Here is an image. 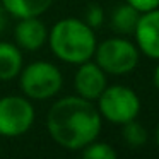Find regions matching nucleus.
Returning a JSON list of instances; mask_svg holds the SVG:
<instances>
[{
  "instance_id": "f257e3e1",
  "label": "nucleus",
  "mask_w": 159,
  "mask_h": 159,
  "mask_svg": "<svg viewBox=\"0 0 159 159\" xmlns=\"http://www.w3.org/2000/svg\"><path fill=\"white\" fill-rule=\"evenodd\" d=\"M103 127L98 106L80 96H65L55 101L46 115L50 137L67 151H80L96 140Z\"/></svg>"
},
{
  "instance_id": "39448f33",
  "label": "nucleus",
  "mask_w": 159,
  "mask_h": 159,
  "mask_svg": "<svg viewBox=\"0 0 159 159\" xmlns=\"http://www.w3.org/2000/svg\"><path fill=\"white\" fill-rule=\"evenodd\" d=\"M139 48L125 38H110L96 46V63L111 75L128 74L139 65Z\"/></svg>"
},
{
  "instance_id": "ddd939ff",
  "label": "nucleus",
  "mask_w": 159,
  "mask_h": 159,
  "mask_svg": "<svg viewBox=\"0 0 159 159\" xmlns=\"http://www.w3.org/2000/svg\"><path fill=\"white\" fill-rule=\"evenodd\" d=\"M121 135H123V140L130 147H142L147 142V130L137 120H130L127 123H123Z\"/></svg>"
},
{
  "instance_id": "9d476101",
  "label": "nucleus",
  "mask_w": 159,
  "mask_h": 159,
  "mask_svg": "<svg viewBox=\"0 0 159 159\" xmlns=\"http://www.w3.org/2000/svg\"><path fill=\"white\" fill-rule=\"evenodd\" d=\"M22 67V50L16 43L0 41V82H11L19 77Z\"/></svg>"
},
{
  "instance_id": "20e7f679",
  "label": "nucleus",
  "mask_w": 159,
  "mask_h": 159,
  "mask_svg": "<svg viewBox=\"0 0 159 159\" xmlns=\"http://www.w3.org/2000/svg\"><path fill=\"white\" fill-rule=\"evenodd\" d=\"M96 101L101 118L115 125H123L130 120H135L140 113V99L137 93L121 84L106 86V89Z\"/></svg>"
},
{
  "instance_id": "f8f14e48",
  "label": "nucleus",
  "mask_w": 159,
  "mask_h": 159,
  "mask_svg": "<svg viewBox=\"0 0 159 159\" xmlns=\"http://www.w3.org/2000/svg\"><path fill=\"white\" fill-rule=\"evenodd\" d=\"M139 17H140V12L137 9H134L130 4H121L111 12V28L118 34H130L137 26Z\"/></svg>"
},
{
  "instance_id": "6ab92c4d",
  "label": "nucleus",
  "mask_w": 159,
  "mask_h": 159,
  "mask_svg": "<svg viewBox=\"0 0 159 159\" xmlns=\"http://www.w3.org/2000/svg\"><path fill=\"white\" fill-rule=\"evenodd\" d=\"M156 145L159 147V123H157V127H156Z\"/></svg>"
},
{
  "instance_id": "6e6552de",
  "label": "nucleus",
  "mask_w": 159,
  "mask_h": 159,
  "mask_svg": "<svg viewBox=\"0 0 159 159\" xmlns=\"http://www.w3.org/2000/svg\"><path fill=\"white\" fill-rule=\"evenodd\" d=\"M134 34L139 52L149 58L159 60V9L140 14Z\"/></svg>"
},
{
  "instance_id": "9b49d317",
  "label": "nucleus",
  "mask_w": 159,
  "mask_h": 159,
  "mask_svg": "<svg viewBox=\"0 0 159 159\" xmlns=\"http://www.w3.org/2000/svg\"><path fill=\"white\" fill-rule=\"evenodd\" d=\"M55 0H0L9 16L16 19L26 17H41L53 5Z\"/></svg>"
},
{
  "instance_id": "f3484780",
  "label": "nucleus",
  "mask_w": 159,
  "mask_h": 159,
  "mask_svg": "<svg viewBox=\"0 0 159 159\" xmlns=\"http://www.w3.org/2000/svg\"><path fill=\"white\" fill-rule=\"evenodd\" d=\"M7 24H9V12L5 11V7L0 4V34L7 29Z\"/></svg>"
},
{
  "instance_id": "0eeeda50",
  "label": "nucleus",
  "mask_w": 159,
  "mask_h": 159,
  "mask_svg": "<svg viewBox=\"0 0 159 159\" xmlns=\"http://www.w3.org/2000/svg\"><path fill=\"white\" fill-rule=\"evenodd\" d=\"M106 72L98 65L96 62H87L79 63V69L74 77V87H75L77 96L84 98L89 101H96L106 89Z\"/></svg>"
},
{
  "instance_id": "f03ea898",
  "label": "nucleus",
  "mask_w": 159,
  "mask_h": 159,
  "mask_svg": "<svg viewBox=\"0 0 159 159\" xmlns=\"http://www.w3.org/2000/svg\"><path fill=\"white\" fill-rule=\"evenodd\" d=\"M48 45L58 60L79 65L94 57L98 41L94 29L84 19L65 17L48 31Z\"/></svg>"
},
{
  "instance_id": "1a4fd4ad",
  "label": "nucleus",
  "mask_w": 159,
  "mask_h": 159,
  "mask_svg": "<svg viewBox=\"0 0 159 159\" xmlns=\"http://www.w3.org/2000/svg\"><path fill=\"white\" fill-rule=\"evenodd\" d=\"M14 28V43L24 52H38L48 43V28L39 17L17 19Z\"/></svg>"
},
{
  "instance_id": "2eb2a0df",
  "label": "nucleus",
  "mask_w": 159,
  "mask_h": 159,
  "mask_svg": "<svg viewBox=\"0 0 159 159\" xmlns=\"http://www.w3.org/2000/svg\"><path fill=\"white\" fill-rule=\"evenodd\" d=\"M84 21H86L93 29L101 28L103 22H104V11H103V7L98 5V4H91L89 7H87V11H86Z\"/></svg>"
},
{
  "instance_id": "dca6fc26",
  "label": "nucleus",
  "mask_w": 159,
  "mask_h": 159,
  "mask_svg": "<svg viewBox=\"0 0 159 159\" xmlns=\"http://www.w3.org/2000/svg\"><path fill=\"white\" fill-rule=\"evenodd\" d=\"M127 4H130L134 9H137L140 14L159 9V0H127Z\"/></svg>"
},
{
  "instance_id": "423d86ee",
  "label": "nucleus",
  "mask_w": 159,
  "mask_h": 159,
  "mask_svg": "<svg viewBox=\"0 0 159 159\" xmlns=\"http://www.w3.org/2000/svg\"><path fill=\"white\" fill-rule=\"evenodd\" d=\"M36 111L26 96L9 94L0 98V137L16 139L31 130Z\"/></svg>"
},
{
  "instance_id": "7ed1b4c3",
  "label": "nucleus",
  "mask_w": 159,
  "mask_h": 159,
  "mask_svg": "<svg viewBox=\"0 0 159 159\" xmlns=\"http://www.w3.org/2000/svg\"><path fill=\"white\" fill-rule=\"evenodd\" d=\"M19 86L26 98L33 101H45L60 93L63 75L55 63L38 60L22 67L19 74Z\"/></svg>"
},
{
  "instance_id": "a211bd4d",
  "label": "nucleus",
  "mask_w": 159,
  "mask_h": 159,
  "mask_svg": "<svg viewBox=\"0 0 159 159\" xmlns=\"http://www.w3.org/2000/svg\"><path fill=\"white\" fill-rule=\"evenodd\" d=\"M152 80H154V87L159 91V65L156 67V70H154V77H152Z\"/></svg>"
},
{
  "instance_id": "4468645a",
  "label": "nucleus",
  "mask_w": 159,
  "mask_h": 159,
  "mask_svg": "<svg viewBox=\"0 0 159 159\" xmlns=\"http://www.w3.org/2000/svg\"><path fill=\"white\" fill-rule=\"evenodd\" d=\"M80 152L86 159H116V151L106 142L93 140L84 149H80Z\"/></svg>"
}]
</instances>
